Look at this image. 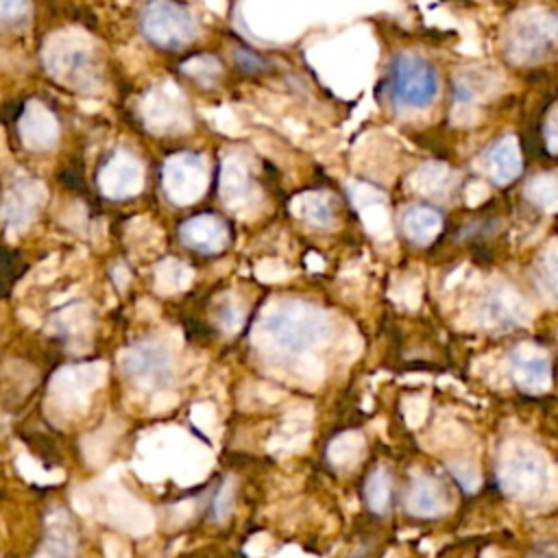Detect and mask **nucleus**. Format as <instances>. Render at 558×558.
<instances>
[{"label":"nucleus","mask_w":558,"mask_h":558,"mask_svg":"<svg viewBox=\"0 0 558 558\" xmlns=\"http://www.w3.org/2000/svg\"><path fill=\"white\" fill-rule=\"evenodd\" d=\"M181 240L184 245L199 253H218L227 247L229 229L214 214L194 216L181 225Z\"/></svg>","instance_id":"16"},{"label":"nucleus","mask_w":558,"mask_h":558,"mask_svg":"<svg viewBox=\"0 0 558 558\" xmlns=\"http://www.w3.org/2000/svg\"><path fill=\"white\" fill-rule=\"evenodd\" d=\"M120 367L127 378L144 391H162L173 380V351L160 341H142L120 354Z\"/></svg>","instance_id":"5"},{"label":"nucleus","mask_w":558,"mask_h":558,"mask_svg":"<svg viewBox=\"0 0 558 558\" xmlns=\"http://www.w3.org/2000/svg\"><path fill=\"white\" fill-rule=\"evenodd\" d=\"M406 508L415 517H439L447 511V491L439 480L415 478L408 487Z\"/></svg>","instance_id":"17"},{"label":"nucleus","mask_w":558,"mask_h":558,"mask_svg":"<svg viewBox=\"0 0 558 558\" xmlns=\"http://www.w3.org/2000/svg\"><path fill=\"white\" fill-rule=\"evenodd\" d=\"M301 216L312 225H319V227L332 225L334 221L332 203L325 197H321V194H310V197L301 201Z\"/></svg>","instance_id":"27"},{"label":"nucleus","mask_w":558,"mask_h":558,"mask_svg":"<svg viewBox=\"0 0 558 558\" xmlns=\"http://www.w3.org/2000/svg\"><path fill=\"white\" fill-rule=\"evenodd\" d=\"M513 382L530 395H541L552 386L550 356L537 345H519L511 354Z\"/></svg>","instance_id":"13"},{"label":"nucleus","mask_w":558,"mask_h":558,"mask_svg":"<svg viewBox=\"0 0 558 558\" xmlns=\"http://www.w3.org/2000/svg\"><path fill=\"white\" fill-rule=\"evenodd\" d=\"M450 471H452V476L458 480L460 487H463L467 493H473L480 487V476H478L476 467H473L471 463H452Z\"/></svg>","instance_id":"31"},{"label":"nucleus","mask_w":558,"mask_h":558,"mask_svg":"<svg viewBox=\"0 0 558 558\" xmlns=\"http://www.w3.org/2000/svg\"><path fill=\"white\" fill-rule=\"evenodd\" d=\"M140 116L153 133H179L188 129L186 109L173 86L155 88L142 99Z\"/></svg>","instance_id":"10"},{"label":"nucleus","mask_w":558,"mask_h":558,"mask_svg":"<svg viewBox=\"0 0 558 558\" xmlns=\"http://www.w3.org/2000/svg\"><path fill=\"white\" fill-rule=\"evenodd\" d=\"M35 558H75V535H72V526L66 524V519L55 517L46 543Z\"/></svg>","instance_id":"21"},{"label":"nucleus","mask_w":558,"mask_h":558,"mask_svg":"<svg viewBox=\"0 0 558 558\" xmlns=\"http://www.w3.org/2000/svg\"><path fill=\"white\" fill-rule=\"evenodd\" d=\"M487 171L495 184L506 186L511 184L521 173V155L515 138H504L487 153Z\"/></svg>","instance_id":"18"},{"label":"nucleus","mask_w":558,"mask_h":558,"mask_svg":"<svg viewBox=\"0 0 558 558\" xmlns=\"http://www.w3.org/2000/svg\"><path fill=\"white\" fill-rule=\"evenodd\" d=\"M31 16V0H0V27H16Z\"/></svg>","instance_id":"29"},{"label":"nucleus","mask_w":558,"mask_h":558,"mask_svg":"<svg viewBox=\"0 0 558 558\" xmlns=\"http://www.w3.org/2000/svg\"><path fill=\"white\" fill-rule=\"evenodd\" d=\"M142 29L153 44L168 51L184 48L197 38V20L175 0H151L144 11Z\"/></svg>","instance_id":"6"},{"label":"nucleus","mask_w":558,"mask_h":558,"mask_svg":"<svg viewBox=\"0 0 558 558\" xmlns=\"http://www.w3.org/2000/svg\"><path fill=\"white\" fill-rule=\"evenodd\" d=\"M362 450H365V439H362V434L345 432L330 445V452H327V456H330L334 465L345 467V465L354 463V460L362 454Z\"/></svg>","instance_id":"24"},{"label":"nucleus","mask_w":558,"mask_h":558,"mask_svg":"<svg viewBox=\"0 0 558 558\" xmlns=\"http://www.w3.org/2000/svg\"><path fill=\"white\" fill-rule=\"evenodd\" d=\"M537 284L543 295H548L552 301H558V253H545L537 264Z\"/></svg>","instance_id":"26"},{"label":"nucleus","mask_w":558,"mask_h":558,"mask_svg":"<svg viewBox=\"0 0 558 558\" xmlns=\"http://www.w3.org/2000/svg\"><path fill=\"white\" fill-rule=\"evenodd\" d=\"M48 199L46 186L40 179L22 177L14 181L5 192L3 205H0V223L9 236H20L33 225L40 216Z\"/></svg>","instance_id":"7"},{"label":"nucleus","mask_w":558,"mask_h":558,"mask_svg":"<svg viewBox=\"0 0 558 558\" xmlns=\"http://www.w3.org/2000/svg\"><path fill=\"white\" fill-rule=\"evenodd\" d=\"M181 70H184L194 81H199L203 88H212L218 81V77H221V64H218L216 57L210 55H199L188 59V62L181 66Z\"/></svg>","instance_id":"25"},{"label":"nucleus","mask_w":558,"mask_h":558,"mask_svg":"<svg viewBox=\"0 0 558 558\" xmlns=\"http://www.w3.org/2000/svg\"><path fill=\"white\" fill-rule=\"evenodd\" d=\"M234 59H236V64L245 72H262L266 68V62L258 53L245 51V48H236Z\"/></svg>","instance_id":"33"},{"label":"nucleus","mask_w":558,"mask_h":558,"mask_svg":"<svg viewBox=\"0 0 558 558\" xmlns=\"http://www.w3.org/2000/svg\"><path fill=\"white\" fill-rule=\"evenodd\" d=\"M99 188L112 201L138 197L144 188V168L136 157L120 151L101 168Z\"/></svg>","instance_id":"12"},{"label":"nucleus","mask_w":558,"mask_h":558,"mask_svg":"<svg viewBox=\"0 0 558 558\" xmlns=\"http://www.w3.org/2000/svg\"><path fill=\"white\" fill-rule=\"evenodd\" d=\"M391 99L402 109H426L439 96V75L417 55H397L388 77Z\"/></svg>","instance_id":"3"},{"label":"nucleus","mask_w":558,"mask_h":558,"mask_svg":"<svg viewBox=\"0 0 558 558\" xmlns=\"http://www.w3.org/2000/svg\"><path fill=\"white\" fill-rule=\"evenodd\" d=\"M441 227L443 216L439 210L430 208V205H415V208H410L404 216V232L408 240L421 247L430 245V242L439 236Z\"/></svg>","instance_id":"19"},{"label":"nucleus","mask_w":558,"mask_h":558,"mask_svg":"<svg viewBox=\"0 0 558 558\" xmlns=\"http://www.w3.org/2000/svg\"><path fill=\"white\" fill-rule=\"evenodd\" d=\"M480 314L484 325L491 327V330L506 332L526 325V321L530 319V308L528 301L511 286H495L484 297Z\"/></svg>","instance_id":"11"},{"label":"nucleus","mask_w":558,"mask_h":558,"mask_svg":"<svg viewBox=\"0 0 558 558\" xmlns=\"http://www.w3.org/2000/svg\"><path fill=\"white\" fill-rule=\"evenodd\" d=\"M114 279H116V284H118L120 288H125V286L129 284L131 275H129V271H127V266H125V264H118V266H116V269H114Z\"/></svg>","instance_id":"35"},{"label":"nucleus","mask_w":558,"mask_h":558,"mask_svg":"<svg viewBox=\"0 0 558 558\" xmlns=\"http://www.w3.org/2000/svg\"><path fill=\"white\" fill-rule=\"evenodd\" d=\"M332 334L327 312L306 301H284L264 314L258 325V343L282 358H301L321 347Z\"/></svg>","instance_id":"1"},{"label":"nucleus","mask_w":558,"mask_h":558,"mask_svg":"<svg viewBox=\"0 0 558 558\" xmlns=\"http://www.w3.org/2000/svg\"><path fill=\"white\" fill-rule=\"evenodd\" d=\"M232 506H234V482L227 480L223 484V489L218 491L216 500H214V517L218 521H223L232 513Z\"/></svg>","instance_id":"32"},{"label":"nucleus","mask_w":558,"mask_h":558,"mask_svg":"<svg viewBox=\"0 0 558 558\" xmlns=\"http://www.w3.org/2000/svg\"><path fill=\"white\" fill-rule=\"evenodd\" d=\"M55 321L62 325L68 334H77L79 330H86L90 325V310L86 308V303H72L70 308L57 314Z\"/></svg>","instance_id":"28"},{"label":"nucleus","mask_w":558,"mask_h":558,"mask_svg":"<svg viewBox=\"0 0 558 558\" xmlns=\"http://www.w3.org/2000/svg\"><path fill=\"white\" fill-rule=\"evenodd\" d=\"M22 144L31 151H51L59 140L57 116L40 101H31L18 120Z\"/></svg>","instance_id":"15"},{"label":"nucleus","mask_w":558,"mask_h":558,"mask_svg":"<svg viewBox=\"0 0 558 558\" xmlns=\"http://www.w3.org/2000/svg\"><path fill=\"white\" fill-rule=\"evenodd\" d=\"M558 38V24L552 18H528L511 35V55L517 62H537Z\"/></svg>","instance_id":"14"},{"label":"nucleus","mask_w":558,"mask_h":558,"mask_svg":"<svg viewBox=\"0 0 558 558\" xmlns=\"http://www.w3.org/2000/svg\"><path fill=\"white\" fill-rule=\"evenodd\" d=\"M528 558H558V550L554 545H543V548L532 550Z\"/></svg>","instance_id":"34"},{"label":"nucleus","mask_w":558,"mask_h":558,"mask_svg":"<svg viewBox=\"0 0 558 558\" xmlns=\"http://www.w3.org/2000/svg\"><path fill=\"white\" fill-rule=\"evenodd\" d=\"M44 66L66 88L92 94L103 86L96 44L86 31H57L44 44Z\"/></svg>","instance_id":"2"},{"label":"nucleus","mask_w":558,"mask_h":558,"mask_svg":"<svg viewBox=\"0 0 558 558\" xmlns=\"http://www.w3.org/2000/svg\"><path fill=\"white\" fill-rule=\"evenodd\" d=\"M365 495H367V504L375 515H384L391 506V478L384 467L375 469L365 487Z\"/></svg>","instance_id":"23"},{"label":"nucleus","mask_w":558,"mask_h":558,"mask_svg":"<svg viewBox=\"0 0 558 558\" xmlns=\"http://www.w3.org/2000/svg\"><path fill=\"white\" fill-rule=\"evenodd\" d=\"M216 319H218V325L223 327V332L234 334L240 330L242 323H245V308H242L236 301H225V303H221V308H218Z\"/></svg>","instance_id":"30"},{"label":"nucleus","mask_w":558,"mask_h":558,"mask_svg":"<svg viewBox=\"0 0 558 558\" xmlns=\"http://www.w3.org/2000/svg\"><path fill=\"white\" fill-rule=\"evenodd\" d=\"M497 482L506 495L517 500H532L541 495L548 482V460L535 447H513L497 467Z\"/></svg>","instance_id":"4"},{"label":"nucleus","mask_w":558,"mask_h":558,"mask_svg":"<svg viewBox=\"0 0 558 558\" xmlns=\"http://www.w3.org/2000/svg\"><path fill=\"white\" fill-rule=\"evenodd\" d=\"M221 194L227 205H238L249 197L247 171L236 160H227L221 173Z\"/></svg>","instance_id":"22"},{"label":"nucleus","mask_w":558,"mask_h":558,"mask_svg":"<svg viewBox=\"0 0 558 558\" xmlns=\"http://www.w3.org/2000/svg\"><path fill=\"white\" fill-rule=\"evenodd\" d=\"M208 188V166L199 155L179 153L164 164V190L177 205H190Z\"/></svg>","instance_id":"8"},{"label":"nucleus","mask_w":558,"mask_h":558,"mask_svg":"<svg viewBox=\"0 0 558 558\" xmlns=\"http://www.w3.org/2000/svg\"><path fill=\"white\" fill-rule=\"evenodd\" d=\"M190 282H192V271L184 262L171 258L157 264L155 288L160 290L162 295H173L179 293V290H186Z\"/></svg>","instance_id":"20"},{"label":"nucleus","mask_w":558,"mask_h":558,"mask_svg":"<svg viewBox=\"0 0 558 558\" xmlns=\"http://www.w3.org/2000/svg\"><path fill=\"white\" fill-rule=\"evenodd\" d=\"M107 367L101 362L92 365H77L66 367L55 375L51 384V391L57 399V404L64 410H81L90 402V395L94 388H99L105 380Z\"/></svg>","instance_id":"9"}]
</instances>
